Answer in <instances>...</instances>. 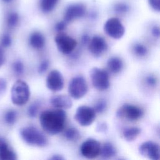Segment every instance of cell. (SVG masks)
Here are the masks:
<instances>
[{
	"instance_id": "cell-1",
	"label": "cell",
	"mask_w": 160,
	"mask_h": 160,
	"mask_svg": "<svg viewBox=\"0 0 160 160\" xmlns=\"http://www.w3.org/2000/svg\"><path fill=\"white\" fill-rule=\"evenodd\" d=\"M66 119V113L62 109H49L42 111L39 122L43 130L49 134H56L62 131Z\"/></svg>"
},
{
	"instance_id": "cell-2",
	"label": "cell",
	"mask_w": 160,
	"mask_h": 160,
	"mask_svg": "<svg viewBox=\"0 0 160 160\" xmlns=\"http://www.w3.org/2000/svg\"><path fill=\"white\" fill-rule=\"evenodd\" d=\"M30 90L28 84L22 81H16L11 91V98L12 103L17 106H22L29 100Z\"/></svg>"
},
{
	"instance_id": "cell-3",
	"label": "cell",
	"mask_w": 160,
	"mask_h": 160,
	"mask_svg": "<svg viewBox=\"0 0 160 160\" xmlns=\"http://www.w3.org/2000/svg\"><path fill=\"white\" fill-rule=\"evenodd\" d=\"M20 134L22 139L31 146L44 147L48 143V140L44 134L32 126L22 128L20 131Z\"/></svg>"
},
{
	"instance_id": "cell-4",
	"label": "cell",
	"mask_w": 160,
	"mask_h": 160,
	"mask_svg": "<svg viewBox=\"0 0 160 160\" xmlns=\"http://www.w3.org/2000/svg\"><path fill=\"white\" fill-rule=\"evenodd\" d=\"M90 78L93 86L99 91L106 90L109 87L108 72L99 68H93L90 71Z\"/></svg>"
},
{
	"instance_id": "cell-5",
	"label": "cell",
	"mask_w": 160,
	"mask_h": 160,
	"mask_svg": "<svg viewBox=\"0 0 160 160\" xmlns=\"http://www.w3.org/2000/svg\"><path fill=\"white\" fill-rule=\"evenodd\" d=\"M88 84L82 76L73 78L69 83L68 92L71 97L78 99L84 97L88 92Z\"/></svg>"
},
{
	"instance_id": "cell-6",
	"label": "cell",
	"mask_w": 160,
	"mask_h": 160,
	"mask_svg": "<svg viewBox=\"0 0 160 160\" xmlns=\"http://www.w3.org/2000/svg\"><path fill=\"white\" fill-rule=\"evenodd\" d=\"M74 118L81 126H89L95 120L96 112L93 108L81 106L76 109Z\"/></svg>"
},
{
	"instance_id": "cell-7",
	"label": "cell",
	"mask_w": 160,
	"mask_h": 160,
	"mask_svg": "<svg viewBox=\"0 0 160 160\" xmlns=\"http://www.w3.org/2000/svg\"><path fill=\"white\" fill-rule=\"evenodd\" d=\"M54 41L59 51L64 54L71 53L77 45L76 41L64 33H59L54 38Z\"/></svg>"
},
{
	"instance_id": "cell-8",
	"label": "cell",
	"mask_w": 160,
	"mask_h": 160,
	"mask_svg": "<svg viewBox=\"0 0 160 160\" xmlns=\"http://www.w3.org/2000/svg\"><path fill=\"white\" fill-rule=\"evenodd\" d=\"M104 30L108 36L116 39L121 38L125 31L121 22L116 18L107 20L104 26Z\"/></svg>"
},
{
	"instance_id": "cell-9",
	"label": "cell",
	"mask_w": 160,
	"mask_h": 160,
	"mask_svg": "<svg viewBox=\"0 0 160 160\" xmlns=\"http://www.w3.org/2000/svg\"><path fill=\"white\" fill-rule=\"evenodd\" d=\"M142 115L143 111L140 108L130 104H123L116 112L118 117L125 118L129 121L138 120Z\"/></svg>"
},
{
	"instance_id": "cell-10",
	"label": "cell",
	"mask_w": 160,
	"mask_h": 160,
	"mask_svg": "<svg viewBox=\"0 0 160 160\" xmlns=\"http://www.w3.org/2000/svg\"><path fill=\"white\" fill-rule=\"evenodd\" d=\"M80 150L84 157L88 159H93L99 155L101 145L97 140L89 138L82 142Z\"/></svg>"
},
{
	"instance_id": "cell-11",
	"label": "cell",
	"mask_w": 160,
	"mask_h": 160,
	"mask_svg": "<svg viewBox=\"0 0 160 160\" xmlns=\"http://www.w3.org/2000/svg\"><path fill=\"white\" fill-rule=\"evenodd\" d=\"M139 152L142 156L149 159L159 160L160 159L159 146L151 141L142 143L139 147Z\"/></svg>"
},
{
	"instance_id": "cell-12",
	"label": "cell",
	"mask_w": 160,
	"mask_h": 160,
	"mask_svg": "<svg viewBox=\"0 0 160 160\" xmlns=\"http://www.w3.org/2000/svg\"><path fill=\"white\" fill-rule=\"evenodd\" d=\"M46 85L53 92L61 91L64 87V78L62 74L58 70L51 71L47 76Z\"/></svg>"
},
{
	"instance_id": "cell-13",
	"label": "cell",
	"mask_w": 160,
	"mask_h": 160,
	"mask_svg": "<svg viewBox=\"0 0 160 160\" xmlns=\"http://www.w3.org/2000/svg\"><path fill=\"white\" fill-rule=\"evenodd\" d=\"M108 49V44L101 36H94L88 42V49L95 57H99Z\"/></svg>"
},
{
	"instance_id": "cell-14",
	"label": "cell",
	"mask_w": 160,
	"mask_h": 160,
	"mask_svg": "<svg viewBox=\"0 0 160 160\" xmlns=\"http://www.w3.org/2000/svg\"><path fill=\"white\" fill-rule=\"evenodd\" d=\"M86 12V8L82 4L77 3L70 5L66 10L64 21L67 23L72 20L82 17Z\"/></svg>"
},
{
	"instance_id": "cell-15",
	"label": "cell",
	"mask_w": 160,
	"mask_h": 160,
	"mask_svg": "<svg viewBox=\"0 0 160 160\" xmlns=\"http://www.w3.org/2000/svg\"><path fill=\"white\" fill-rule=\"evenodd\" d=\"M51 104L58 109H69L72 106V102L71 98L64 94L55 95L50 99Z\"/></svg>"
},
{
	"instance_id": "cell-16",
	"label": "cell",
	"mask_w": 160,
	"mask_h": 160,
	"mask_svg": "<svg viewBox=\"0 0 160 160\" xmlns=\"http://www.w3.org/2000/svg\"><path fill=\"white\" fill-rule=\"evenodd\" d=\"M17 159L15 152L4 141H0V160H15Z\"/></svg>"
},
{
	"instance_id": "cell-17",
	"label": "cell",
	"mask_w": 160,
	"mask_h": 160,
	"mask_svg": "<svg viewBox=\"0 0 160 160\" xmlns=\"http://www.w3.org/2000/svg\"><path fill=\"white\" fill-rule=\"evenodd\" d=\"M30 45L36 49L42 48L45 44V38L39 32H34L29 37Z\"/></svg>"
},
{
	"instance_id": "cell-18",
	"label": "cell",
	"mask_w": 160,
	"mask_h": 160,
	"mask_svg": "<svg viewBox=\"0 0 160 160\" xmlns=\"http://www.w3.org/2000/svg\"><path fill=\"white\" fill-rule=\"evenodd\" d=\"M108 69L112 73L119 72L123 67V62L121 58L118 57L110 58L107 62Z\"/></svg>"
},
{
	"instance_id": "cell-19",
	"label": "cell",
	"mask_w": 160,
	"mask_h": 160,
	"mask_svg": "<svg viewBox=\"0 0 160 160\" xmlns=\"http://www.w3.org/2000/svg\"><path fill=\"white\" fill-rule=\"evenodd\" d=\"M141 129L137 127L128 128L122 131V136L124 139L127 141H134L140 134Z\"/></svg>"
},
{
	"instance_id": "cell-20",
	"label": "cell",
	"mask_w": 160,
	"mask_h": 160,
	"mask_svg": "<svg viewBox=\"0 0 160 160\" xmlns=\"http://www.w3.org/2000/svg\"><path fill=\"white\" fill-rule=\"evenodd\" d=\"M117 153L115 147L109 142H105L102 148H101L100 154L104 158H111Z\"/></svg>"
},
{
	"instance_id": "cell-21",
	"label": "cell",
	"mask_w": 160,
	"mask_h": 160,
	"mask_svg": "<svg viewBox=\"0 0 160 160\" xmlns=\"http://www.w3.org/2000/svg\"><path fill=\"white\" fill-rule=\"evenodd\" d=\"M58 0H41V8L44 12L52 11L58 3Z\"/></svg>"
},
{
	"instance_id": "cell-22",
	"label": "cell",
	"mask_w": 160,
	"mask_h": 160,
	"mask_svg": "<svg viewBox=\"0 0 160 160\" xmlns=\"http://www.w3.org/2000/svg\"><path fill=\"white\" fill-rule=\"evenodd\" d=\"M64 137L68 141H76L79 138L80 133L77 129L71 128L65 131Z\"/></svg>"
},
{
	"instance_id": "cell-23",
	"label": "cell",
	"mask_w": 160,
	"mask_h": 160,
	"mask_svg": "<svg viewBox=\"0 0 160 160\" xmlns=\"http://www.w3.org/2000/svg\"><path fill=\"white\" fill-rule=\"evenodd\" d=\"M19 22V16L15 12H11L8 14L6 18V23L9 28H12L16 26Z\"/></svg>"
},
{
	"instance_id": "cell-24",
	"label": "cell",
	"mask_w": 160,
	"mask_h": 160,
	"mask_svg": "<svg viewBox=\"0 0 160 160\" xmlns=\"http://www.w3.org/2000/svg\"><path fill=\"white\" fill-rule=\"evenodd\" d=\"M17 118V112L14 110L8 111L4 116V120L7 124L12 125L13 124Z\"/></svg>"
},
{
	"instance_id": "cell-25",
	"label": "cell",
	"mask_w": 160,
	"mask_h": 160,
	"mask_svg": "<svg viewBox=\"0 0 160 160\" xmlns=\"http://www.w3.org/2000/svg\"><path fill=\"white\" fill-rule=\"evenodd\" d=\"M134 52L139 56H144L147 54V48L141 44H136L133 48Z\"/></svg>"
},
{
	"instance_id": "cell-26",
	"label": "cell",
	"mask_w": 160,
	"mask_h": 160,
	"mask_svg": "<svg viewBox=\"0 0 160 160\" xmlns=\"http://www.w3.org/2000/svg\"><path fill=\"white\" fill-rule=\"evenodd\" d=\"M107 103L104 99H99L95 104L93 108L95 112H102L106 109Z\"/></svg>"
},
{
	"instance_id": "cell-27",
	"label": "cell",
	"mask_w": 160,
	"mask_h": 160,
	"mask_svg": "<svg viewBox=\"0 0 160 160\" xmlns=\"http://www.w3.org/2000/svg\"><path fill=\"white\" fill-rule=\"evenodd\" d=\"M13 70L17 74H22L24 72V64L21 61H16L12 64Z\"/></svg>"
},
{
	"instance_id": "cell-28",
	"label": "cell",
	"mask_w": 160,
	"mask_h": 160,
	"mask_svg": "<svg viewBox=\"0 0 160 160\" xmlns=\"http://www.w3.org/2000/svg\"><path fill=\"white\" fill-rule=\"evenodd\" d=\"M39 109V104L38 102H34L32 104L28 109V114L29 116L34 118L37 115Z\"/></svg>"
},
{
	"instance_id": "cell-29",
	"label": "cell",
	"mask_w": 160,
	"mask_h": 160,
	"mask_svg": "<svg viewBox=\"0 0 160 160\" xmlns=\"http://www.w3.org/2000/svg\"><path fill=\"white\" fill-rule=\"evenodd\" d=\"M114 10L117 13L122 14L128 11L129 7L127 4L124 3H118L115 5Z\"/></svg>"
},
{
	"instance_id": "cell-30",
	"label": "cell",
	"mask_w": 160,
	"mask_h": 160,
	"mask_svg": "<svg viewBox=\"0 0 160 160\" xmlns=\"http://www.w3.org/2000/svg\"><path fill=\"white\" fill-rule=\"evenodd\" d=\"M12 42V40H11V38L9 34H4L1 39V44L2 45V47L4 48H7L11 46Z\"/></svg>"
},
{
	"instance_id": "cell-31",
	"label": "cell",
	"mask_w": 160,
	"mask_h": 160,
	"mask_svg": "<svg viewBox=\"0 0 160 160\" xmlns=\"http://www.w3.org/2000/svg\"><path fill=\"white\" fill-rule=\"evenodd\" d=\"M146 82L150 87H154L157 84V79L152 75L148 76L146 78Z\"/></svg>"
},
{
	"instance_id": "cell-32",
	"label": "cell",
	"mask_w": 160,
	"mask_h": 160,
	"mask_svg": "<svg viewBox=\"0 0 160 160\" xmlns=\"http://www.w3.org/2000/svg\"><path fill=\"white\" fill-rule=\"evenodd\" d=\"M49 61L48 60H44L43 61L39 66L38 67V72L39 74H42L44 73L48 68L49 67Z\"/></svg>"
},
{
	"instance_id": "cell-33",
	"label": "cell",
	"mask_w": 160,
	"mask_h": 160,
	"mask_svg": "<svg viewBox=\"0 0 160 160\" xmlns=\"http://www.w3.org/2000/svg\"><path fill=\"white\" fill-rule=\"evenodd\" d=\"M149 3L151 6V7L154 10L158 12L160 10V4H159V0H148Z\"/></svg>"
},
{
	"instance_id": "cell-34",
	"label": "cell",
	"mask_w": 160,
	"mask_h": 160,
	"mask_svg": "<svg viewBox=\"0 0 160 160\" xmlns=\"http://www.w3.org/2000/svg\"><path fill=\"white\" fill-rule=\"evenodd\" d=\"M7 86L6 81L3 78H0V95L2 94L6 89Z\"/></svg>"
},
{
	"instance_id": "cell-35",
	"label": "cell",
	"mask_w": 160,
	"mask_h": 160,
	"mask_svg": "<svg viewBox=\"0 0 160 160\" xmlns=\"http://www.w3.org/2000/svg\"><path fill=\"white\" fill-rule=\"evenodd\" d=\"M66 22L64 21H60L56 24L55 29L58 31H61L66 28Z\"/></svg>"
},
{
	"instance_id": "cell-36",
	"label": "cell",
	"mask_w": 160,
	"mask_h": 160,
	"mask_svg": "<svg viewBox=\"0 0 160 160\" xmlns=\"http://www.w3.org/2000/svg\"><path fill=\"white\" fill-rule=\"evenodd\" d=\"M152 34L156 37V38H159L160 32H159V28L158 26H154L152 29Z\"/></svg>"
},
{
	"instance_id": "cell-37",
	"label": "cell",
	"mask_w": 160,
	"mask_h": 160,
	"mask_svg": "<svg viewBox=\"0 0 160 160\" xmlns=\"http://www.w3.org/2000/svg\"><path fill=\"white\" fill-rule=\"evenodd\" d=\"M96 129L97 130H99V131L102 132V131H105L108 128L105 123H100L98 125Z\"/></svg>"
},
{
	"instance_id": "cell-38",
	"label": "cell",
	"mask_w": 160,
	"mask_h": 160,
	"mask_svg": "<svg viewBox=\"0 0 160 160\" xmlns=\"http://www.w3.org/2000/svg\"><path fill=\"white\" fill-rule=\"evenodd\" d=\"M89 40H90V38L89 37V36H88L87 34H85L84 35L82 38H81V42L83 44H88L89 42Z\"/></svg>"
},
{
	"instance_id": "cell-39",
	"label": "cell",
	"mask_w": 160,
	"mask_h": 160,
	"mask_svg": "<svg viewBox=\"0 0 160 160\" xmlns=\"http://www.w3.org/2000/svg\"><path fill=\"white\" fill-rule=\"evenodd\" d=\"M4 61V54L2 48L0 47V67L2 65Z\"/></svg>"
},
{
	"instance_id": "cell-40",
	"label": "cell",
	"mask_w": 160,
	"mask_h": 160,
	"mask_svg": "<svg viewBox=\"0 0 160 160\" xmlns=\"http://www.w3.org/2000/svg\"><path fill=\"white\" fill-rule=\"evenodd\" d=\"M50 159H52V160H63L64 158H62V156H59V155H54L52 157H51L50 158Z\"/></svg>"
},
{
	"instance_id": "cell-41",
	"label": "cell",
	"mask_w": 160,
	"mask_h": 160,
	"mask_svg": "<svg viewBox=\"0 0 160 160\" xmlns=\"http://www.w3.org/2000/svg\"><path fill=\"white\" fill-rule=\"evenodd\" d=\"M13 0H2V1H3L5 3H10Z\"/></svg>"
}]
</instances>
